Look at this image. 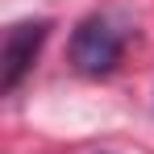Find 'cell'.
<instances>
[{"label":"cell","mask_w":154,"mask_h":154,"mask_svg":"<svg viewBox=\"0 0 154 154\" xmlns=\"http://www.w3.org/2000/svg\"><path fill=\"white\" fill-rule=\"evenodd\" d=\"M71 63L83 75H108L121 63V38L104 17H88L79 21L75 38H71Z\"/></svg>","instance_id":"1"},{"label":"cell","mask_w":154,"mask_h":154,"mask_svg":"<svg viewBox=\"0 0 154 154\" xmlns=\"http://www.w3.org/2000/svg\"><path fill=\"white\" fill-rule=\"evenodd\" d=\"M50 38V21H17L4 33V54H0V92H13L25 71L33 67V58L42 50V42Z\"/></svg>","instance_id":"2"}]
</instances>
